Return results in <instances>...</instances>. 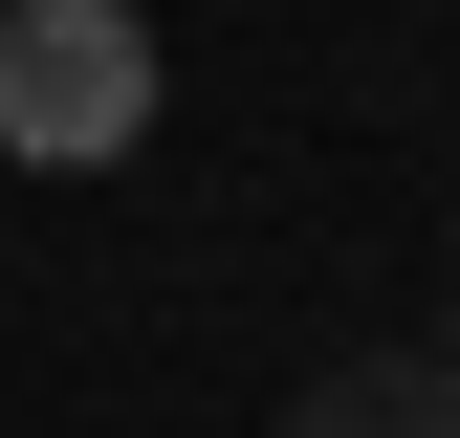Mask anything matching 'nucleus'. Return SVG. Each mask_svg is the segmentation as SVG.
I'll use <instances>...</instances> for the list:
<instances>
[{
    "label": "nucleus",
    "mask_w": 460,
    "mask_h": 438,
    "mask_svg": "<svg viewBox=\"0 0 460 438\" xmlns=\"http://www.w3.org/2000/svg\"><path fill=\"white\" fill-rule=\"evenodd\" d=\"M154 132V22L132 0H0V153L22 176H110Z\"/></svg>",
    "instance_id": "f257e3e1"
},
{
    "label": "nucleus",
    "mask_w": 460,
    "mask_h": 438,
    "mask_svg": "<svg viewBox=\"0 0 460 438\" xmlns=\"http://www.w3.org/2000/svg\"><path fill=\"white\" fill-rule=\"evenodd\" d=\"M285 438H460V351H329L285 395Z\"/></svg>",
    "instance_id": "f03ea898"
},
{
    "label": "nucleus",
    "mask_w": 460,
    "mask_h": 438,
    "mask_svg": "<svg viewBox=\"0 0 460 438\" xmlns=\"http://www.w3.org/2000/svg\"><path fill=\"white\" fill-rule=\"evenodd\" d=\"M438 351H460V263H438Z\"/></svg>",
    "instance_id": "7ed1b4c3"
}]
</instances>
